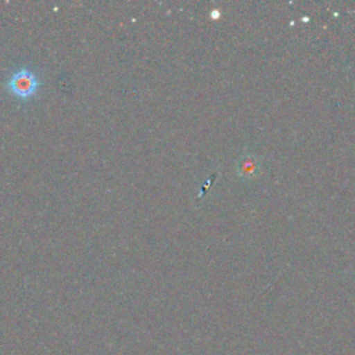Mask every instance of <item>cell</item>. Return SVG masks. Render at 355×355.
I'll return each instance as SVG.
<instances>
[{
  "mask_svg": "<svg viewBox=\"0 0 355 355\" xmlns=\"http://www.w3.org/2000/svg\"><path fill=\"white\" fill-rule=\"evenodd\" d=\"M42 85V80L35 69L29 67H18L15 68L11 75L7 78L6 87L7 90L19 100H28L33 97L39 87Z\"/></svg>",
  "mask_w": 355,
  "mask_h": 355,
  "instance_id": "obj_1",
  "label": "cell"
}]
</instances>
